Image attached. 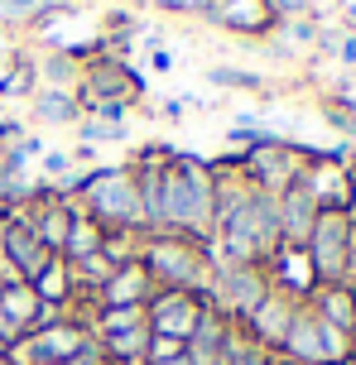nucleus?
<instances>
[{
  "label": "nucleus",
  "instance_id": "f257e3e1",
  "mask_svg": "<svg viewBox=\"0 0 356 365\" xmlns=\"http://www.w3.org/2000/svg\"><path fill=\"white\" fill-rule=\"evenodd\" d=\"M159 236H183L193 245L212 240V164L178 154L164 164V182H159Z\"/></svg>",
  "mask_w": 356,
  "mask_h": 365
},
{
  "label": "nucleus",
  "instance_id": "f03ea898",
  "mask_svg": "<svg viewBox=\"0 0 356 365\" xmlns=\"http://www.w3.org/2000/svg\"><path fill=\"white\" fill-rule=\"evenodd\" d=\"M101 231H135L145 236L140 221V192H135V168L131 164H106V168H87V192L77 202ZM150 240V236H145Z\"/></svg>",
  "mask_w": 356,
  "mask_h": 365
},
{
  "label": "nucleus",
  "instance_id": "7ed1b4c3",
  "mask_svg": "<svg viewBox=\"0 0 356 365\" xmlns=\"http://www.w3.org/2000/svg\"><path fill=\"white\" fill-rule=\"evenodd\" d=\"M140 264L154 279V289H188L203 293L207 279H212V264H207L203 245H193L183 236H150L145 250H140Z\"/></svg>",
  "mask_w": 356,
  "mask_h": 365
},
{
  "label": "nucleus",
  "instance_id": "20e7f679",
  "mask_svg": "<svg viewBox=\"0 0 356 365\" xmlns=\"http://www.w3.org/2000/svg\"><path fill=\"white\" fill-rule=\"evenodd\" d=\"M270 293V279H265V264H222V269H212L207 279V308L226 317L231 327H241L250 312L260 308V298Z\"/></svg>",
  "mask_w": 356,
  "mask_h": 365
},
{
  "label": "nucleus",
  "instance_id": "39448f33",
  "mask_svg": "<svg viewBox=\"0 0 356 365\" xmlns=\"http://www.w3.org/2000/svg\"><path fill=\"white\" fill-rule=\"evenodd\" d=\"M352 231H356V221L347 217V212H318L313 236H308V245H303V255H308V264H313V279H318V284H342V279H347Z\"/></svg>",
  "mask_w": 356,
  "mask_h": 365
},
{
  "label": "nucleus",
  "instance_id": "423d86ee",
  "mask_svg": "<svg viewBox=\"0 0 356 365\" xmlns=\"http://www.w3.org/2000/svg\"><path fill=\"white\" fill-rule=\"evenodd\" d=\"M303 168H308V149L289 145V140H270V145H255V149L241 154V173L250 178V187L275 192V197H280L284 187L299 182Z\"/></svg>",
  "mask_w": 356,
  "mask_h": 365
},
{
  "label": "nucleus",
  "instance_id": "0eeeda50",
  "mask_svg": "<svg viewBox=\"0 0 356 365\" xmlns=\"http://www.w3.org/2000/svg\"><path fill=\"white\" fill-rule=\"evenodd\" d=\"M203 312H207V298H203V293H188V289H154L150 303H145V322H150L154 336L188 341Z\"/></svg>",
  "mask_w": 356,
  "mask_h": 365
},
{
  "label": "nucleus",
  "instance_id": "6e6552de",
  "mask_svg": "<svg viewBox=\"0 0 356 365\" xmlns=\"http://www.w3.org/2000/svg\"><path fill=\"white\" fill-rule=\"evenodd\" d=\"M24 346H29V361L34 365H73V361H82L87 351H96V336L87 331V322L63 317L54 327L24 336Z\"/></svg>",
  "mask_w": 356,
  "mask_h": 365
},
{
  "label": "nucleus",
  "instance_id": "1a4fd4ad",
  "mask_svg": "<svg viewBox=\"0 0 356 365\" xmlns=\"http://www.w3.org/2000/svg\"><path fill=\"white\" fill-rule=\"evenodd\" d=\"M260 264H265L270 289L284 293V298H294V303H308V298H313V289H318L308 255H303V250H294V245H280V250H275L270 259H260Z\"/></svg>",
  "mask_w": 356,
  "mask_h": 365
},
{
  "label": "nucleus",
  "instance_id": "9d476101",
  "mask_svg": "<svg viewBox=\"0 0 356 365\" xmlns=\"http://www.w3.org/2000/svg\"><path fill=\"white\" fill-rule=\"evenodd\" d=\"M299 308H303V303H294V298H284V293L270 289V293L260 298V308H255V312H250V317L241 322V331H245V336H250V341H255L260 351H270V356H275Z\"/></svg>",
  "mask_w": 356,
  "mask_h": 365
},
{
  "label": "nucleus",
  "instance_id": "9b49d317",
  "mask_svg": "<svg viewBox=\"0 0 356 365\" xmlns=\"http://www.w3.org/2000/svg\"><path fill=\"white\" fill-rule=\"evenodd\" d=\"M313 221H318V202L308 197V187L294 182L280 192V245H294L303 250L308 236H313Z\"/></svg>",
  "mask_w": 356,
  "mask_h": 365
},
{
  "label": "nucleus",
  "instance_id": "f8f14e48",
  "mask_svg": "<svg viewBox=\"0 0 356 365\" xmlns=\"http://www.w3.org/2000/svg\"><path fill=\"white\" fill-rule=\"evenodd\" d=\"M198 15L212 19V24H226V29H236V34H265L270 24H280V19L270 15L265 0H207Z\"/></svg>",
  "mask_w": 356,
  "mask_h": 365
},
{
  "label": "nucleus",
  "instance_id": "ddd939ff",
  "mask_svg": "<svg viewBox=\"0 0 356 365\" xmlns=\"http://www.w3.org/2000/svg\"><path fill=\"white\" fill-rule=\"evenodd\" d=\"M308 312L318 322H327V327L356 336V289L352 284H318L313 298H308Z\"/></svg>",
  "mask_w": 356,
  "mask_h": 365
},
{
  "label": "nucleus",
  "instance_id": "4468645a",
  "mask_svg": "<svg viewBox=\"0 0 356 365\" xmlns=\"http://www.w3.org/2000/svg\"><path fill=\"white\" fill-rule=\"evenodd\" d=\"M0 250L19 264V274H24V284L34 279L39 269H44V259H49V250H44V240L24 226V221H5V236H0Z\"/></svg>",
  "mask_w": 356,
  "mask_h": 365
},
{
  "label": "nucleus",
  "instance_id": "2eb2a0df",
  "mask_svg": "<svg viewBox=\"0 0 356 365\" xmlns=\"http://www.w3.org/2000/svg\"><path fill=\"white\" fill-rule=\"evenodd\" d=\"M226 331H231V322H226V317H217V312L207 308L203 317H198L193 336L183 341V356H188L193 365H217V361H222V341H226Z\"/></svg>",
  "mask_w": 356,
  "mask_h": 365
},
{
  "label": "nucleus",
  "instance_id": "dca6fc26",
  "mask_svg": "<svg viewBox=\"0 0 356 365\" xmlns=\"http://www.w3.org/2000/svg\"><path fill=\"white\" fill-rule=\"evenodd\" d=\"M29 289H34L44 303H54V308H73V298H77L73 274H68V259H63V255H49V259H44V269L29 279Z\"/></svg>",
  "mask_w": 356,
  "mask_h": 365
},
{
  "label": "nucleus",
  "instance_id": "f3484780",
  "mask_svg": "<svg viewBox=\"0 0 356 365\" xmlns=\"http://www.w3.org/2000/svg\"><path fill=\"white\" fill-rule=\"evenodd\" d=\"M96 351H101V356H106L111 365L145 361V351H150V322H140V327H126V331H111V336H96Z\"/></svg>",
  "mask_w": 356,
  "mask_h": 365
},
{
  "label": "nucleus",
  "instance_id": "a211bd4d",
  "mask_svg": "<svg viewBox=\"0 0 356 365\" xmlns=\"http://www.w3.org/2000/svg\"><path fill=\"white\" fill-rule=\"evenodd\" d=\"M34 115L44 125H73V120H82V101H77V91L44 87V91H34Z\"/></svg>",
  "mask_w": 356,
  "mask_h": 365
},
{
  "label": "nucleus",
  "instance_id": "6ab92c4d",
  "mask_svg": "<svg viewBox=\"0 0 356 365\" xmlns=\"http://www.w3.org/2000/svg\"><path fill=\"white\" fill-rule=\"evenodd\" d=\"M101 226H96L82 207H77V217H73V231H68V240H63V259L73 264V259H82V255H92V250H101Z\"/></svg>",
  "mask_w": 356,
  "mask_h": 365
},
{
  "label": "nucleus",
  "instance_id": "aec40b11",
  "mask_svg": "<svg viewBox=\"0 0 356 365\" xmlns=\"http://www.w3.org/2000/svg\"><path fill=\"white\" fill-rule=\"evenodd\" d=\"M39 303H44V298H39L29 284H19V289H0V308L15 317V327L24 331V336H29L34 322H39Z\"/></svg>",
  "mask_w": 356,
  "mask_h": 365
},
{
  "label": "nucleus",
  "instance_id": "412c9836",
  "mask_svg": "<svg viewBox=\"0 0 356 365\" xmlns=\"http://www.w3.org/2000/svg\"><path fill=\"white\" fill-rule=\"evenodd\" d=\"M34 73L44 77V82H49L54 91H73L77 82H82V63H77L73 53H49V58H44V63L34 68Z\"/></svg>",
  "mask_w": 356,
  "mask_h": 365
},
{
  "label": "nucleus",
  "instance_id": "4be33fe9",
  "mask_svg": "<svg viewBox=\"0 0 356 365\" xmlns=\"http://www.w3.org/2000/svg\"><path fill=\"white\" fill-rule=\"evenodd\" d=\"M140 250H145V236H135V231H106V236H101V255L111 259L116 269H121V264H135Z\"/></svg>",
  "mask_w": 356,
  "mask_h": 365
},
{
  "label": "nucleus",
  "instance_id": "5701e85b",
  "mask_svg": "<svg viewBox=\"0 0 356 365\" xmlns=\"http://www.w3.org/2000/svg\"><path fill=\"white\" fill-rule=\"evenodd\" d=\"M82 130V145H121V140H131V125H106V120H77Z\"/></svg>",
  "mask_w": 356,
  "mask_h": 365
},
{
  "label": "nucleus",
  "instance_id": "b1692460",
  "mask_svg": "<svg viewBox=\"0 0 356 365\" xmlns=\"http://www.w3.org/2000/svg\"><path fill=\"white\" fill-rule=\"evenodd\" d=\"M207 82H217V87H231V91H260V77L250 73V68H212Z\"/></svg>",
  "mask_w": 356,
  "mask_h": 365
},
{
  "label": "nucleus",
  "instance_id": "393cba45",
  "mask_svg": "<svg viewBox=\"0 0 356 365\" xmlns=\"http://www.w3.org/2000/svg\"><path fill=\"white\" fill-rule=\"evenodd\" d=\"M39 168H44V182H58L73 173V154H63V149H44V159H39Z\"/></svg>",
  "mask_w": 356,
  "mask_h": 365
},
{
  "label": "nucleus",
  "instance_id": "a878e982",
  "mask_svg": "<svg viewBox=\"0 0 356 365\" xmlns=\"http://www.w3.org/2000/svg\"><path fill=\"white\" fill-rule=\"evenodd\" d=\"M173 356H183V341H173V336H154V331H150V351H145V361L159 365V361H173Z\"/></svg>",
  "mask_w": 356,
  "mask_h": 365
},
{
  "label": "nucleus",
  "instance_id": "bb28decb",
  "mask_svg": "<svg viewBox=\"0 0 356 365\" xmlns=\"http://www.w3.org/2000/svg\"><path fill=\"white\" fill-rule=\"evenodd\" d=\"M19 341H24V331L15 327V317H10V312L0 308V351H10V346H19Z\"/></svg>",
  "mask_w": 356,
  "mask_h": 365
},
{
  "label": "nucleus",
  "instance_id": "cd10ccee",
  "mask_svg": "<svg viewBox=\"0 0 356 365\" xmlns=\"http://www.w3.org/2000/svg\"><path fill=\"white\" fill-rule=\"evenodd\" d=\"M265 5H270L275 19H299L303 10H308V0H265Z\"/></svg>",
  "mask_w": 356,
  "mask_h": 365
},
{
  "label": "nucleus",
  "instance_id": "c85d7f7f",
  "mask_svg": "<svg viewBox=\"0 0 356 365\" xmlns=\"http://www.w3.org/2000/svg\"><path fill=\"white\" fill-rule=\"evenodd\" d=\"M19 284H24V274H19V264L10 255H5V250H0V289H19Z\"/></svg>",
  "mask_w": 356,
  "mask_h": 365
},
{
  "label": "nucleus",
  "instance_id": "c756f323",
  "mask_svg": "<svg viewBox=\"0 0 356 365\" xmlns=\"http://www.w3.org/2000/svg\"><path fill=\"white\" fill-rule=\"evenodd\" d=\"M19 140H24V125H19V120H10V115H5V120H0V149L19 145Z\"/></svg>",
  "mask_w": 356,
  "mask_h": 365
},
{
  "label": "nucleus",
  "instance_id": "7c9ffc66",
  "mask_svg": "<svg viewBox=\"0 0 356 365\" xmlns=\"http://www.w3.org/2000/svg\"><path fill=\"white\" fill-rule=\"evenodd\" d=\"M332 53L342 58V63H347V68H356V34H347V38H337V43H332Z\"/></svg>",
  "mask_w": 356,
  "mask_h": 365
},
{
  "label": "nucleus",
  "instance_id": "2f4dec72",
  "mask_svg": "<svg viewBox=\"0 0 356 365\" xmlns=\"http://www.w3.org/2000/svg\"><path fill=\"white\" fill-rule=\"evenodd\" d=\"M289 34L308 43V38H318V24H308V19H289Z\"/></svg>",
  "mask_w": 356,
  "mask_h": 365
},
{
  "label": "nucleus",
  "instance_id": "473e14b6",
  "mask_svg": "<svg viewBox=\"0 0 356 365\" xmlns=\"http://www.w3.org/2000/svg\"><path fill=\"white\" fill-rule=\"evenodd\" d=\"M150 63H154V68H159V73H169V68H173V58L164 53V48H154V53H150Z\"/></svg>",
  "mask_w": 356,
  "mask_h": 365
},
{
  "label": "nucleus",
  "instance_id": "72a5a7b5",
  "mask_svg": "<svg viewBox=\"0 0 356 365\" xmlns=\"http://www.w3.org/2000/svg\"><path fill=\"white\" fill-rule=\"evenodd\" d=\"M159 110H164V115H169V120H178V115H183L188 106H183V101H164V106H159Z\"/></svg>",
  "mask_w": 356,
  "mask_h": 365
},
{
  "label": "nucleus",
  "instance_id": "f704fd0d",
  "mask_svg": "<svg viewBox=\"0 0 356 365\" xmlns=\"http://www.w3.org/2000/svg\"><path fill=\"white\" fill-rule=\"evenodd\" d=\"M73 365H111V361H106L101 351H87V356H82V361H73Z\"/></svg>",
  "mask_w": 356,
  "mask_h": 365
},
{
  "label": "nucleus",
  "instance_id": "c9c22d12",
  "mask_svg": "<svg viewBox=\"0 0 356 365\" xmlns=\"http://www.w3.org/2000/svg\"><path fill=\"white\" fill-rule=\"evenodd\" d=\"M342 15H347V24H352V34H356V0H347V10H342Z\"/></svg>",
  "mask_w": 356,
  "mask_h": 365
},
{
  "label": "nucleus",
  "instance_id": "e433bc0d",
  "mask_svg": "<svg viewBox=\"0 0 356 365\" xmlns=\"http://www.w3.org/2000/svg\"><path fill=\"white\" fill-rule=\"evenodd\" d=\"M159 365H193L188 356H173V361H159Z\"/></svg>",
  "mask_w": 356,
  "mask_h": 365
},
{
  "label": "nucleus",
  "instance_id": "4c0bfd02",
  "mask_svg": "<svg viewBox=\"0 0 356 365\" xmlns=\"http://www.w3.org/2000/svg\"><path fill=\"white\" fill-rule=\"evenodd\" d=\"M270 365H289V361H280V356H270Z\"/></svg>",
  "mask_w": 356,
  "mask_h": 365
},
{
  "label": "nucleus",
  "instance_id": "58836bf2",
  "mask_svg": "<svg viewBox=\"0 0 356 365\" xmlns=\"http://www.w3.org/2000/svg\"><path fill=\"white\" fill-rule=\"evenodd\" d=\"M352 365H356V336H352Z\"/></svg>",
  "mask_w": 356,
  "mask_h": 365
},
{
  "label": "nucleus",
  "instance_id": "ea45409f",
  "mask_svg": "<svg viewBox=\"0 0 356 365\" xmlns=\"http://www.w3.org/2000/svg\"><path fill=\"white\" fill-rule=\"evenodd\" d=\"M0 365H10V356H5V351H0Z\"/></svg>",
  "mask_w": 356,
  "mask_h": 365
},
{
  "label": "nucleus",
  "instance_id": "a19ab883",
  "mask_svg": "<svg viewBox=\"0 0 356 365\" xmlns=\"http://www.w3.org/2000/svg\"><path fill=\"white\" fill-rule=\"evenodd\" d=\"M347 140H356V125H352V135H347Z\"/></svg>",
  "mask_w": 356,
  "mask_h": 365
},
{
  "label": "nucleus",
  "instance_id": "79ce46f5",
  "mask_svg": "<svg viewBox=\"0 0 356 365\" xmlns=\"http://www.w3.org/2000/svg\"><path fill=\"white\" fill-rule=\"evenodd\" d=\"M131 365H150V361H131Z\"/></svg>",
  "mask_w": 356,
  "mask_h": 365
}]
</instances>
